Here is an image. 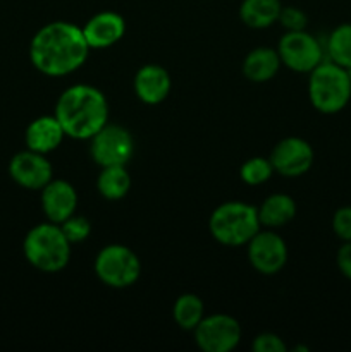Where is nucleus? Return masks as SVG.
Segmentation results:
<instances>
[{
	"label": "nucleus",
	"instance_id": "f257e3e1",
	"mask_svg": "<svg viewBox=\"0 0 351 352\" xmlns=\"http://www.w3.org/2000/svg\"><path fill=\"white\" fill-rule=\"evenodd\" d=\"M89 50L81 28L67 21H54L31 38L30 60L41 74L62 78L83 67Z\"/></svg>",
	"mask_w": 351,
	"mask_h": 352
},
{
	"label": "nucleus",
	"instance_id": "f03ea898",
	"mask_svg": "<svg viewBox=\"0 0 351 352\" xmlns=\"http://www.w3.org/2000/svg\"><path fill=\"white\" fill-rule=\"evenodd\" d=\"M54 116L65 136L81 141L92 140L109 122V103L95 86L74 85L58 96Z\"/></svg>",
	"mask_w": 351,
	"mask_h": 352
},
{
	"label": "nucleus",
	"instance_id": "7ed1b4c3",
	"mask_svg": "<svg viewBox=\"0 0 351 352\" xmlns=\"http://www.w3.org/2000/svg\"><path fill=\"white\" fill-rule=\"evenodd\" d=\"M71 248L61 226L43 222L31 227L23 241V253L28 263L43 274H58L71 260Z\"/></svg>",
	"mask_w": 351,
	"mask_h": 352
},
{
	"label": "nucleus",
	"instance_id": "20e7f679",
	"mask_svg": "<svg viewBox=\"0 0 351 352\" xmlns=\"http://www.w3.org/2000/svg\"><path fill=\"white\" fill-rule=\"evenodd\" d=\"M262 229L258 208L244 201H226L217 206L209 219L213 239L227 248L246 246Z\"/></svg>",
	"mask_w": 351,
	"mask_h": 352
},
{
	"label": "nucleus",
	"instance_id": "39448f33",
	"mask_svg": "<svg viewBox=\"0 0 351 352\" xmlns=\"http://www.w3.org/2000/svg\"><path fill=\"white\" fill-rule=\"evenodd\" d=\"M308 96L313 109L322 113H337L351 100V79L348 69L323 60L310 72Z\"/></svg>",
	"mask_w": 351,
	"mask_h": 352
},
{
	"label": "nucleus",
	"instance_id": "423d86ee",
	"mask_svg": "<svg viewBox=\"0 0 351 352\" xmlns=\"http://www.w3.org/2000/svg\"><path fill=\"white\" fill-rule=\"evenodd\" d=\"M93 268L98 280L112 289L131 287L141 275L140 258L131 248L123 244H109L102 248L96 254Z\"/></svg>",
	"mask_w": 351,
	"mask_h": 352
},
{
	"label": "nucleus",
	"instance_id": "0eeeda50",
	"mask_svg": "<svg viewBox=\"0 0 351 352\" xmlns=\"http://www.w3.org/2000/svg\"><path fill=\"white\" fill-rule=\"evenodd\" d=\"M277 54L282 65L303 74H310L326 57V50L319 38L306 30L286 31L284 36L279 40Z\"/></svg>",
	"mask_w": 351,
	"mask_h": 352
},
{
	"label": "nucleus",
	"instance_id": "6e6552de",
	"mask_svg": "<svg viewBox=\"0 0 351 352\" xmlns=\"http://www.w3.org/2000/svg\"><path fill=\"white\" fill-rule=\"evenodd\" d=\"M89 141V153L100 167L127 165L134 155L133 134L119 124L107 122Z\"/></svg>",
	"mask_w": 351,
	"mask_h": 352
},
{
	"label": "nucleus",
	"instance_id": "1a4fd4ad",
	"mask_svg": "<svg viewBox=\"0 0 351 352\" xmlns=\"http://www.w3.org/2000/svg\"><path fill=\"white\" fill-rule=\"evenodd\" d=\"M193 333H195L196 346L202 351L231 352L240 346L243 330L234 316L215 313V315L203 316Z\"/></svg>",
	"mask_w": 351,
	"mask_h": 352
},
{
	"label": "nucleus",
	"instance_id": "9d476101",
	"mask_svg": "<svg viewBox=\"0 0 351 352\" xmlns=\"http://www.w3.org/2000/svg\"><path fill=\"white\" fill-rule=\"evenodd\" d=\"M246 248L250 265L262 275L279 274L288 263V246L272 229L258 230Z\"/></svg>",
	"mask_w": 351,
	"mask_h": 352
},
{
	"label": "nucleus",
	"instance_id": "9b49d317",
	"mask_svg": "<svg viewBox=\"0 0 351 352\" xmlns=\"http://www.w3.org/2000/svg\"><path fill=\"white\" fill-rule=\"evenodd\" d=\"M313 158L315 153L308 141L298 136H289L272 148L268 160L277 174L284 177H299L312 168Z\"/></svg>",
	"mask_w": 351,
	"mask_h": 352
},
{
	"label": "nucleus",
	"instance_id": "f8f14e48",
	"mask_svg": "<svg viewBox=\"0 0 351 352\" xmlns=\"http://www.w3.org/2000/svg\"><path fill=\"white\" fill-rule=\"evenodd\" d=\"M9 175L21 188L41 191L54 179V167L48 162L47 155L26 148L10 158Z\"/></svg>",
	"mask_w": 351,
	"mask_h": 352
},
{
	"label": "nucleus",
	"instance_id": "ddd939ff",
	"mask_svg": "<svg viewBox=\"0 0 351 352\" xmlns=\"http://www.w3.org/2000/svg\"><path fill=\"white\" fill-rule=\"evenodd\" d=\"M41 210L48 222L62 223L78 210V192L71 182L52 179L41 189Z\"/></svg>",
	"mask_w": 351,
	"mask_h": 352
},
{
	"label": "nucleus",
	"instance_id": "4468645a",
	"mask_svg": "<svg viewBox=\"0 0 351 352\" xmlns=\"http://www.w3.org/2000/svg\"><path fill=\"white\" fill-rule=\"evenodd\" d=\"M89 48H109L126 34V21L114 10H103L86 21L81 28Z\"/></svg>",
	"mask_w": 351,
	"mask_h": 352
},
{
	"label": "nucleus",
	"instance_id": "2eb2a0df",
	"mask_svg": "<svg viewBox=\"0 0 351 352\" xmlns=\"http://www.w3.org/2000/svg\"><path fill=\"white\" fill-rule=\"evenodd\" d=\"M172 88L171 74L158 64H145L134 76V93L147 105H158L169 96Z\"/></svg>",
	"mask_w": 351,
	"mask_h": 352
},
{
	"label": "nucleus",
	"instance_id": "dca6fc26",
	"mask_svg": "<svg viewBox=\"0 0 351 352\" xmlns=\"http://www.w3.org/2000/svg\"><path fill=\"white\" fill-rule=\"evenodd\" d=\"M64 138L65 133L57 117L40 116L28 124L26 133H24V143H26L28 150L48 155L61 146Z\"/></svg>",
	"mask_w": 351,
	"mask_h": 352
},
{
	"label": "nucleus",
	"instance_id": "f3484780",
	"mask_svg": "<svg viewBox=\"0 0 351 352\" xmlns=\"http://www.w3.org/2000/svg\"><path fill=\"white\" fill-rule=\"evenodd\" d=\"M282 62L277 48L257 47L246 54L243 60V74L251 82H267L281 69Z\"/></svg>",
	"mask_w": 351,
	"mask_h": 352
},
{
	"label": "nucleus",
	"instance_id": "a211bd4d",
	"mask_svg": "<svg viewBox=\"0 0 351 352\" xmlns=\"http://www.w3.org/2000/svg\"><path fill=\"white\" fill-rule=\"evenodd\" d=\"M296 217V203L295 199L284 192H274L267 196L258 206V219L262 227L267 229H277L286 226Z\"/></svg>",
	"mask_w": 351,
	"mask_h": 352
},
{
	"label": "nucleus",
	"instance_id": "6ab92c4d",
	"mask_svg": "<svg viewBox=\"0 0 351 352\" xmlns=\"http://www.w3.org/2000/svg\"><path fill=\"white\" fill-rule=\"evenodd\" d=\"M281 9V0H243L240 6V19L248 28L265 30L277 23Z\"/></svg>",
	"mask_w": 351,
	"mask_h": 352
},
{
	"label": "nucleus",
	"instance_id": "aec40b11",
	"mask_svg": "<svg viewBox=\"0 0 351 352\" xmlns=\"http://www.w3.org/2000/svg\"><path fill=\"white\" fill-rule=\"evenodd\" d=\"M131 174L127 172L126 165H110V167H102L98 177H96V189L100 196L109 201H117L123 199L129 192Z\"/></svg>",
	"mask_w": 351,
	"mask_h": 352
},
{
	"label": "nucleus",
	"instance_id": "412c9836",
	"mask_svg": "<svg viewBox=\"0 0 351 352\" xmlns=\"http://www.w3.org/2000/svg\"><path fill=\"white\" fill-rule=\"evenodd\" d=\"M172 316H174V322L179 329L186 330V332H193L205 316V305H203L200 296L193 294V292H186V294H181L176 299Z\"/></svg>",
	"mask_w": 351,
	"mask_h": 352
},
{
	"label": "nucleus",
	"instance_id": "4be33fe9",
	"mask_svg": "<svg viewBox=\"0 0 351 352\" xmlns=\"http://www.w3.org/2000/svg\"><path fill=\"white\" fill-rule=\"evenodd\" d=\"M329 60L344 69L351 67V23L339 24L332 33L327 36L323 47Z\"/></svg>",
	"mask_w": 351,
	"mask_h": 352
},
{
	"label": "nucleus",
	"instance_id": "5701e85b",
	"mask_svg": "<svg viewBox=\"0 0 351 352\" xmlns=\"http://www.w3.org/2000/svg\"><path fill=\"white\" fill-rule=\"evenodd\" d=\"M274 167H272L270 160L264 157H253L248 158L240 168V177L244 184L248 186H260L265 184L268 179L274 175Z\"/></svg>",
	"mask_w": 351,
	"mask_h": 352
},
{
	"label": "nucleus",
	"instance_id": "b1692460",
	"mask_svg": "<svg viewBox=\"0 0 351 352\" xmlns=\"http://www.w3.org/2000/svg\"><path fill=\"white\" fill-rule=\"evenodd\" d=\"M58 226H61L62 232H64V236L67 237V241L72 246H74V244L85 243L89 237V234H92V223H89V220L86 219V217L78 215V213H74V215H71L69 219H65L64 222L58 223Z\"/></svg>",
	"mask_w": 351,
	"mask_h": 352
},
{
	"label": "nucleus",
	"instance_id": "393cba45",
	"mask_svg": "<svg viewBox=\"0 0 351 352\" xmlns=\"http://www.w3.org/2000/svg\"><path fill=\"white\" fill-rule=\"evenodd\" d=\"M277 23L281 24L286 31H301V30H306L308 16H306L299 7L286 6L281 9Z\"/></svg>",
	"mask_w": 351,
	"mask_h": 352
},
{
	"label": "nucleus",
	"instance_id": "a878e982",
	"mask_svg": "<svg viewBox=\"0 0 351 352\" xmlns=\"http://www.w3.org/2000/svg\"><path fill=\"white\" fill-rule=\"evenodd\" d=\"M251 349L255 352H286L288 346L277 333L265 332L255 337L251 342Z\"/></svg>",
	"mask_w": 351,
	"mask_h": 352
},
{
	"label": "nucleus",
	"instance_id": "bb28decb",
	"mask_svg": "<svg viewBox=\"0 0 351 352\" xmlns=\"http://www.w3.org/2000/svg\"><path fill=\"white\" fill-rule=\"evenodd\" d=\"M332 229L343 241H351V206H343L334 213Z\"/></svg>",
	"mask_w": 351,
	"mask_h": 352
},
{
	"label": "nucleus",
	"instance_id": "cd10ccee",
	"mask_svg": "<svg viewBox=\"0 0 351 352\" xmlns=\"http://www.w3.org/2000/svg\"><path fill=\"white\" fill-rule=\"evenodd\" d=\"M336 261L341 274L351 280V241H344V244L337 251Z\"/></svg>",
	"mask_w": 351,
	"mask_h": 352
},
{
	"label": "nucleus",
	"instance_id": "c85d7f7f",
	"mask_svg": "<svg viewBox=\"0 0 351 352\" xmlns=\"http://www.w3.org/2000/svg\"><path fill=\"white\" fill-rule=\"evenodd\" d=\"M348 74H350V79H351V67L348 69Z\"/></svg>",
	"mask_w": 351,
	"mask_h": 352
}]
</instances>
